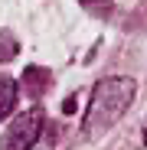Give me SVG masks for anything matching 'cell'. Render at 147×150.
Instances as JSON below:
<instances>
[{
    "mask_svg": "<svg viewBox=\"0 0 147 150\" xmlns=\"http://www.w3.org/2000/svg\"><path fill=\"white\" fill-rule=\"evenodd\" d=\"M20 82H23V91H26L30 98H39V95H43V91L49 88V69L30 65V69H23Z\"/></svg>",
    "mask_w": 147,
    "mask_h": 150,
    "instance_id": "obj_3",
    "label": "cell"
},
{
    "mask_svg": "<svg viewBox=\"0 0 147 150\" xmlns=\"http://www.w3.org/2000/svg\"><path fill=\"white\" fill-rule=\"evenodd\" d=\"M79 4H82L92 16H108V13H111V7H114L111 0H79Z\"/></svg>",
    "mask_w": 147,
    "mask_h": 150,
    "instance_id": "obj_6",
    "label": "cell"
},
{
    "mask_svg": "<svg viewBox=\"0 0 147 150\" xmlns=\"http://www.w3.org/2000/svg\"><path fill=\"white\" fill-rule=\"evenodd\" d=\"M16 52H20L16 36H13V33H7V30H0V62H10Z\"/></svg>",
    "mask_w": 147,
    "mask_h": 150,
    "instance_id": "obj_5",
    "label": "cell"
},
{
    "mask_svg": "<svg viewBox=\"0 0 147 150\" xmlns=\"http://www.w3.org/2000/svg\"><path fill=\"white\" fill-rule=\"evenodd\" d=\"M16 108V82L0 75V121H4L10 111Z\"/></svg>",
    "mask_w": 147,
    "mask_h": 150,
    "instance_id": "obj_4",
    "label": "cell"
},
{
    "mask_svg": "<svg viewBox=\"0 0 147 150\" xmlns=\"http://www.w3.org/2000/svg\"><path fill=\"white\" fill-rule=\"evenodd\" d=\"M144 144H147V127H144Z\"/></svg>",
    "mask_w": 147,
    "mask_h": 150,
    "instance_id": "obj_7",
    "label": "cell"
},
{
    "mask_svg": "<svg viewBox=\"0 0 147 150\" xmlns=\"http://www.w3.org/2000/svg\"><path fill=\"white\" fill-rule=\"evenodd\" d=\"M43 108H30V111H23L10 127L7 134L0 137V150H30L36 147L39 134H43Z\"/></svg>",
    "mask_w": 147,
    "mask_h": 150,
    "instance_id": "obj_2",
    "label": "cell"
},
{
    "mask_svg": "<svg viewBox=\"0 0 147 150\" xmlns=\"http://www.w3.org/2000/svg\"><path fill=\"white\" fill-rule=\"evenodd\" d=\"M134 79H105L95 85V95H92V105H88V114H85V127H82V137L85 140H95L102 137L108 127L121 121L134 101Z\"/></svg>",
    "mask_w": 147,
    "mask_h": 150,
    "instance_id": "obj_1",
    "label": "cell"
}]
</instances>
